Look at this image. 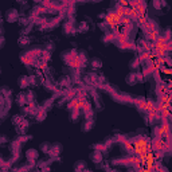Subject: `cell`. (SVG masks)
Returning <instances> with one entry per match:
<instances>
[{"label":"cell","mask_w":172,"mask_h":172,"mask_svg":"<svg viewBox=\"0 0 172 172\" xmlns=\"http://www.w3.org/2000/svg\"><path fill=\"white\" fill-rule=\"evenodd\" d=\"M61 152H62V145L61 144H51L50 151H48V153L51 155V159H57L58 160V155Z\"/></svg>","instance_id":"cell-1"},{"label":"cell","mask_w":172,"mask_h":172,"mask_svg":"<svg viewBox=\"0 0 172 172\" xmlns=\"http://www.w3.org/2000/svg\"><path fill=\"white\" fill-rule=\"evenodd\" d=\"M36 159H38V152L35 149H30L29 152H27V160H29V163L34 164Z\"/></svg>","instance_id":"cell-2"},{"label":"cell","mask_w":172,"mask_h":172,"mask_svg":"<svg viewBox=\"0 0 172 172\" xmlns=\"http://www.w3.org/2000/svg\"><path fill=\"white\" fill-rule=\"evenodd\" d=\"M90 159L93 161H96V163H101V161H102V152H100V151H93V153L90 155Z\"/></svg>","instance_id":"cell-3"},{"label":"cell","mask_w":172,"mask_h":172,"mask_svg":"<svg viewBox=\"0 0 172 172\" xmlns=\"http://www.w3.org/2000/svg\"><path fill=\"white\" fill-rule=\"evenodd\" d=\"M17 17H19V15H17V12L15 11V10H12V11L8 12V15H7V19H8L10 22H13V20H16Z\"/></svg>","instance_id":"cell-4"},{"label":"cell","mask_w":172,"mask_h":172,"mask_svg":"<svg viewBox=\"0 0 172 172\" xmlns=\"http://www.w3.org/2000/svg\"><path fill=\"white\" fill-rule=\"evenodd\" d=\"M19 85L20 87H27L30 85V81H29V77H22V78L19 79Z\"/></svg>","instance_id":"cell-5"},{"label":"cell","mask_w":172,"mask_h":172,"mask_svg":"<svg viewBox=\"0 0 172 172\" xmlns=\"http://www.w3.org/2000/svg\"><path fill=\"white\" fill-rule=\"evenodd\" d=\"M75 172H82L83 170H86V166H85V163L83 161H79V163H77L75 164Z\"/></svg>","instance_id":"cell-6"},{"label":"cell","mask_w":172,"mask_h":172,"mask_svg":"<svg viewBox=\"0 0 172 172\" xmlns=\"http://www.w3.org/2000/svg\"><path fill=\"white\" fill-rule=\"evenodd\" d=\"M29 43H30V38L26 36V35H23V36L19 39V44H20V46H27Z\"/></svg>","instance_id":"cell-7"},{"label":"cell","mask_w":172,"mask_h":172,"mask_svg":"<svg viewBox=\"0 0 172 172\" xmlns=\"http://www.w3.org/2000/svg\"><path fill=\"white\" fill-rule=\"evenodd\" d=\"M17 104H19L20 106H24V105L27 104L26 96H24V94H19V96H17Z\"/></svg>","instance_id":"cell-8"},{"label":"cell","mask_w":172,"mask_h":172,"mask_svg":"<svg viewBox=\"0 0 172 172\" xmlns=\"http://www.w3.org/2000/svg\"><path fill=\"white\" fill-rule=\"evenodd\" d=\"M86 121H87V122H85V125H83V129H85V131H89V129L93 126L94 121L92 120V118H86Z\"/></svg>","instance_id":"cell-9"},{"label":"cell","mask_w":172,"mask_h":172,"mask_svg":"<svg viewBox=\"0 0 172 172\" xmlns=\"http://www.w3.org/2000/svg\"><path fill=\"white\" fill-rule=\"evenodd\" d=\"M136 81H139V79H137V73H135V74H131V75L128 77V82L135 83Z\"/></svg>","instance_id":"cell-10"},{"label":"cell","mask_w":172,"mask_h":172,"mask_svg":"<svg viewBox=\"0 0 172 172\" xmlns=\"http://www.w3.org/2000/svg\"><path fill=\"white\" fill-rule=\"evenodd\" d=\"M50 147H51V144H48V143H44V144H42V145H40V148L43 149V152L48 153V151H50Z\"/></svg>","instance_id":"cell-11"},{"label":"cell","mask_w":172,"mask_h":172,"mask_svg":"<svg viewBox=\"0 0 172 172\" xmlns=\"http://www.w3.org/2000/svg\"><path fill=\"white\" fill-rule=\"evenodd\" d=\"M92 66H93V67H101V61H100V59L94 58L92 61Z\"/></svg>","instance_id":"cell-12"},{"label":"cell","mask_w":172,"mask_h":172,"mask_svg":"<svg viewBox=\"0 0 172 172\" xmlns=\"http://www.w3.org/2000/svg\"><path fill=\"white\" fill-rule=\"evenodd\" d=\"M139 65H141V63H140V61H139V59H137V57H136L135 59H133V62H132V67H137V66Z\"/></svg>","instance_id":"cell-13"},{"label":"cell","mask_w":172,"mask_h":172,"mask_svg":"<svg viewBox=\"0 0 172 172\" xmlns=\"http://www.w3.org/2000/svg\"><path fill=\"white\" fill-rule=\"evenodd\" d=\"M3 42H4V39H3V38H0V46H3Z\"/></svg>","instance_id":"cell-14"},{"label":"cell","mask_w":172,"mask_h":172,"mask_svg":"<svg viewBox=\"0 0 172 172\" xmlns=\"http://www.w3.org/2000/svg\"><path fill=\"white\" fill-rule=\"evenodd\" d=\"M4 161H3V159H2V156H0V164H3Z\"/></svg>","instance_id":"cell-15"},{"label":"cell","mask_w":172,"mask_h":172,"mask_svg":"<svg viewBox=\"0 0 172 172\" xmlns=\"http://www.w3.org/2000/svg\"><path fill=\"white\" fill-rule=\"evenodd\" d=\"M0 22H2V20H0Z\"/></svg>","instance_id":"cell-16"}]
</instances>
